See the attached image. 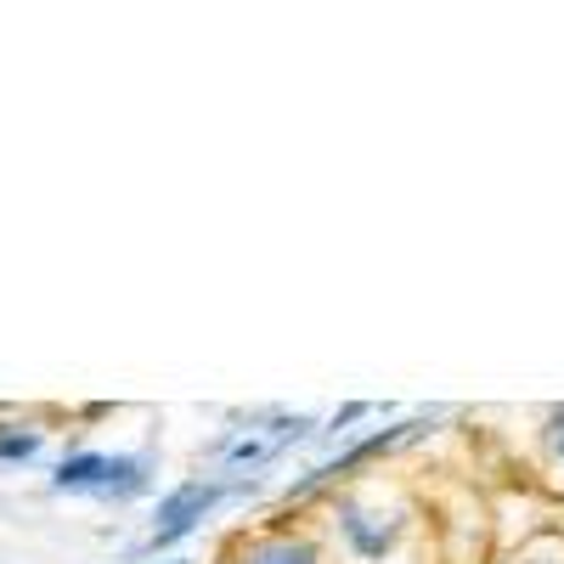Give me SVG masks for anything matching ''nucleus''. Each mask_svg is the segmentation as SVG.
Instances as JSON below:
<instances>
[{"instance_id": "9d476101", "label": "nucleus", "mask_w": 564, "mask_h": 564, "mask_svg": "<svg viewBox=\"0 0 564 564\" xmlns=\"http://www.w3.org/2000/svg\"><path fill=\"white\" fill-rule=\"evenodd\" d=\"M164 564H198V558H164Z\"/></svg>"}, {"instance_id": "f257e3e1", "label": "nucleus", "mask_w": 564, "mask_h": 564, "mask_svg": "<svg viewBox=\"0 0 564 564\" xmlns=\"http://www.w3.org/2000/svg\"><path fill=\"white\" fill-rule=\"evenodd\" d=\"M322 513H327L322 520L327 553H345V564H395L423 531V502L384 468L339 486L322 502Z\"/></svg>"}, {"instance_id": "39448f33", "label": "nucleus", "mask_w": 564, "mask_h": 564, "mask_svg": "<svg viewBox=\"0 0 564 564\" xmlns=\"http://www.w3.org/2000/svg\"><path fill=\"white\" fill-rule=\"evenodd\" d=\"M215 564H334L327 553V536L294 513H276V520H260V525H243L220 547Z\"/></svg>"}, {"instance_id": "20e7f679", "label": "nucleus", "mask_w": 564, "mask_h": 564, "mask_svg": "<svg viewBox=\"0 0 564 564\" xmlns=\"http://www.w3.org/2000/svg\"><path fill=\"white\" fill-rule=\"evenodd\" d=\"M52 491L63 497H97V502H141L153 491V452H102V446H74L52 468Z\"/></svg>"}, {"instance_id": "f03ea898", "label": "nucleus", "mask_w": 564, "mask_h": 564, "mask_svg": "<svg viewBox=\"0 0 564 564\" xmlns=\"http://www.w3.org/2000/svg\"><path fill=\"white\" fill-rule=\"evenodd\" d=\"M423 435H435V412H417V417H401V423H384V430H367L361 441H345L334 457H322V463H311L305 475H294L289 486L276 491V508L282 513H300L305 508H316V502H327L339 486H350V480H361V475H372V468H384L395 452H406V446H417Z\"/></svg>"}, {"instance_id": "1a4fd4ad", "label": "nucleus", "mask_w": 564, "mask_h": 564, "mask_svg": "<svg viewBox=\"0 0 564 564\" xmlns=\"http://www.w3.org/2000/svg\"><path fill=\"white\" fill-rule=\"evenodd\" d=\"M361 417H372V406H367V401H350V406H339L334 417H327L316 435H327V441H350V430H356Z\"/></svg>"}, {"instance_id": "0eeeda50", "label": "nucleus", "mask_w": 564, "mask_h": 564, "mask_svg": "<svg viewBox=\"0 0 564 564\" xmlns=\"http://www.w3.org/2000/svg\"><path fill=\"white\" fill-rule=\"evenodd\" d=\"M45 446V430L34 423H0V463H34Z\"/></svg>"}, {"instance_id": "7ed1b4c3", "label": "nucleus", "mask_w": 564, "mask_h": 564, "mask_svg": "<svg viewBox=\"0 0 564 564\" xmlns=\"http://www.w3.org/2000/svg\"><path fill=\"white\" fill-rule=\"evenodd\" d=\"M260 491V480L254 475H243V480H226V475H186V480H175L159 502H153V525H148V542H141V553H170V547H181L186 536H198L215 513L226 508V502H238V497H254Z\"/></svg>"}, {"instance_id": "6e6552de", "label": "nucleus", "mask_w": 564, "mask_h": 564, "mask_svg": "<svg viewBox=\"0 0 564 564\" xmlns=\"http://www.w3.org/2000/svg\"><path fill=\"white\" fill-rule=\"evenodd\" d=\"M513 564H564V536L558 531H536L520 542V553H513Z\"/></svg>"}, {"instance_id": "423d86ee", "label": "nucleus", "mask_w": 564, "mask_h": 564, "mask_svg": "<svg viewBox=\"0 0 564 564\" xmlns=\"http://www.w3.org/2000/svg\"><path fill=\"white\" fill-rule=\"evenodd\" d=\"M536 446H542V463H547V475L564 486V401L542 412L536 423Z\"/></svg>"}]
</instances>
